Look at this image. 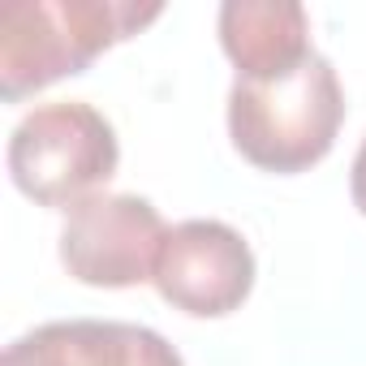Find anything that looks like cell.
Instances as JSON below:
<instances>
[{
  "mask_svg": "<svg viewBox=\"0 0 366 366\" xmlns=\"http://www.w3.org/2000/svg\"><path fill=\"white\" fill-rule=\"evenodd\" d=\"M164 5L138 0H5L0 5V95L18 104L69 74H82L99 52L138 35Z\"/></svg>",
  "mask_w": 366,
  "mask_h": 366,
  "instance_id": "obj_1",
  "label": "cell"
},
{
  "mask_svg": "<svg viewBox=\"0 0 366 366\" xmlns=\"http://www.w3.org/2000/svg\"><path fill=\"white\" fill-rule=\"evenodd\" d=\"M345 121V91L323 52H310L297 69L229 86V138L263 172H306L319 164Z\"/></svg>",
  "mask_w": 366,
  "mask_h": 366,
  "instance_id": "obj_2",
  "label": "cell"
},
{
  "mask_svg": "<svg viewBox=\"0 0 366 366\" xmlns=\"http://www.w3.org/2000/svg\"><path fill=\"white\" fill-rule=\"evenodd\" d=\"M121 164L112 121L86 99L31 108L9 134V177L39 207H78Z\"/></svg>",
  "mask_w": 366,
  "mask_h": 366,
  "instance_id": "obj_3",
  "label": "cell"
},
{
  "mask_svg": "<svg viewBox=\"0 0 366 366\" xmlns=\"http://www.w3.org/2000/svg\"><path fill=\"white\" fill-rule=\"evenodd\" d=\"M164 216L142 194H91L61 224V263L95 289H129L155 276L164 250Z\"/></svg>",
  "mask_w": 366,
  "mask_h": 366,
  "instance_id": "obj_4",
  "label": "cell"
},
{
  "mask_svg": "<svg viewBox=\"0 0 366 366\" xmlns=\"http://www.w3.org/2000/svg\"><path fill=\"white\" fill-rule=\"evenodd\" d=\"M151 285L194 319L233 315L254 289V250L224 220H181L168 229Z\"/></svg>",
  "mask_w": 366,
  "mask_h": 366,
  "instance_id": "obj_5",
  "label": "cell"
},
{
  "mask_svg": "<svg viewBox=\"0 0 366 366\" xmlns=\"http://www.w3.org/2000/svg\"><path fill=\"white\" fill-rule=\"evenodd\" d=\"M0 366H186L181 353L142 323L56 319L18 336Z\"/></svg>",
  "mask_w": 366,
  "mask_h": 366,
  "instance_id": "obj_6",
  "label": "cell"
},
{
  "mask_svg": "<svg viewBox=\"0 0 366 366\" xmlns=\"http://www.w3.org/2000/svg\"><path fill=\"white\" fill-rule=\"evenodd\" d=\"M216 26L224 56L246 82L280 78L315 52L310 18L297 0H224Z\"/></svg>",
  "mask_w": 366,
  "mask_h": 366,
  "instance_id": "obj_7",
  "label": "cell"
},
{
  "mask_svg": "<svg viewBox=\"0 0 366 366\" xmlns=\"http://www.w3.org/2000/svg\"><path fill=\"white\" fill-rule=\"evenodd\" d=\"M349 194H353V207L366 216V138L353 155V168H349Z\"/></svg>",
  "mask_w": 366,
  "mask_h": 366,
  "instance_id": "obj_8",
  "label": "cell"
}]
</instances>
